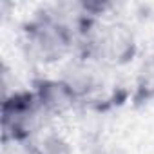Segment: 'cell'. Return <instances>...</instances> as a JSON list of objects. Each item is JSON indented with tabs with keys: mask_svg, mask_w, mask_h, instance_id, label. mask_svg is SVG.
<instances>
[{
	"mask_svg": "<svg viewBox=\"0 0 154 154\" xmlns=\"http://www.w3.org/2000/svg\"><path fill=\"white\" fill-rule=\"evenodd\" d=\"M26 40L29 53L42 63H53L62 60L72 45V35L69 27L51 15L36 18L26 29Z\"/></svg>",
	"mask_w": 154,
	"mask_h": 154,
	"instance_id": "1",
	"label": "cell"
},
{
	"mask_svg": "<svg viewBox=\"0 0 154 154\" xmlns=\"http://www.w3.org/2000/svg\"><path fill=\"white\" fill-rule=\"evenodd\" d=\"M38 114H44L35 93H13L2 103V129L4 138L26 140L36 132Z\"/></svg>",
	"mask_w": 154,
	"mask_h": 154,
	"instance_id": "2",
	"label": "cell"
},
{
	"mask_svg": "<svg viewBox=\"0 0 154 154\" xmlns=\"http://www.w3.org/2000/svg\"><path fill=\"white\" fill-rule=\"evenodd\" d=\"M136 53V40L132 31L123 24L102 26L91 38V54L107 63L122 65L127 63Z\"/></svg>",
	"mask_w": 154,
	"mask_h": 154,
	"instance_id": "3",
	"label": "cell"
},
{
	"mask_svg": "<svg viewBox=\"0 0 154 154\" xmlns=\"http://www.w3.org/2000/svg\"><path fill=\"white\" fill-rule=\"evenodd\" d=\"M35 96L42 112L49 116L69 111L78 100V94L65 80H42L36 85Z\"/></svg>",
	"mask_w": 154,
	"mask_h": 154,
	"instance_id": "4",
	"label": "cell"
},
{
	"mask_svg": "<svg viewBox=\"0 0 154 154\" xmlns=\"http://www.w3.org/2000/svg\"><path fill=\"white\" fill-rule=\"evenodd\" d=\"M33 154H71L69 143L56 132H35Z\"/></svg>",
	"mask_w": 154,
	"mask_h": 154,
	"instance_id": "5",
	"label": "cell"
},
{
	"mask_svg": "<svg viewBox=\"0 0 154 154\" xmlns=\"http://www.w3.org/2000/svg\"><path fill=\"white\" fill-rule=\"evenodd\" d=\"M140 89L154 91V56H150V60L143 63V71L140 76Z\"/></svg>",
	"mask_w": 154,
	"mask_h": 154,
	"instance_id": "6",
	"label": "cell"
}]
</instances>
